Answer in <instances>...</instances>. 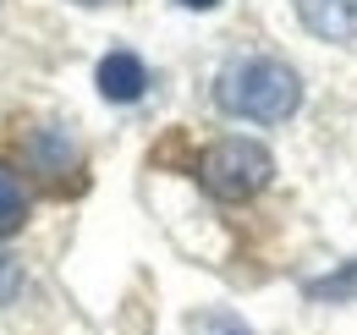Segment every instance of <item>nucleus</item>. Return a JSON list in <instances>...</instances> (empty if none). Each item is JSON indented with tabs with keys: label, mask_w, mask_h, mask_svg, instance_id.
Returning a JSON list of instances; mask_svg holds the SVG:
<instances>
[{
	"label": "nucleus",
	"mask_w": 357,
	"mask_h": 335,
	"mask_svg": "<svg viewBox=\"0 0 357 335\" xmlns=\"http://www.w3.org/2000/svg\"><path fill=\"white\" fill-rule=\"evenodd\" d=\"M303 99V83L286 61L275 55H248V61H231L220 77H215V105L225 116H242V121H286Z\"/></svg>",
	"instance_id": "1"
},
{
	"label": "nucleus",
	"mask_w": 357,
	"mask_h": 335,
	"mask_svg": "<svg viewBox=\"0 0 357 335\" xmlns=\"http://www.w3.org/2000/svg\"><path fill=\"white\" fill-rule=\"evenodd\" d=\"M269 176H275V154H269L264 143H253V137H220V143H209V149L198 154L204 193H215L225 204L264 193Z\"/></svg>",
	"instance_id": "2"
},
{
	"label": "nucleus",
	"mask_w": 357,
	"mask_h": 335,
	"mask_svg": "<svg viewBox=\"0 0 357 335\" xmlns=\"http://www.w3.org/2000/svg\"><path fill=\"white\" fill-rule=\"evenodd\" d=\"M143 88H149V66L137 61L132 50H110V55L99 61V94H105V99L132 105V99H143Z\"/></svg>",
	"instance_id": "3"
},
{
	"label": "nucleus",
	"mask_w": 357,
	"mask_h": 335,
	"mask_svg": "<svg viewBox=\"0 0 357 335\" xmlns=\"http://www.w3.org/2000/svg\"><path fill=\"white\" fill-rule=\"evenodd\" d=\"M297 11L319 39H352L357 34V0H297Z\"/></svg>",
	"instance_id": "4"
},
{
	"label": "nucleus",
	"mask_w": 357,
	"mask_h": 335,
	"mask_svg": "<svg viewBox=\"0 0 357 335\" xmlns=\"http://www.w3.org/2000/svg\"><path fill=\"white\" fill-rule=\"evenodd\" d=\"M28 160H39L50 181H61L66 170H77V149H72V137L66 132H55V126H39L33 137H28Z\"/></svg>",
	"instance_id": "5"
},
{
	"label": "nucleus",
	"mask_w": 357,
	"mask_h": 335,
	"mask_svg": "<svg viewBox=\"0 0 357 335\" xmlns=\"http://www.w3.org/2000/svg\"><path fill=\"white\" fill-rule=\"evenodd\" d=\"M22 220H28V187H22V176L11 165H0V237L17 231Z\"/></svg>",
	"instance_id": "6"
},
{
	"label": "nucleus",
	"mask_w": 357,
	"mask_h": 335,
	"mask_svg": "<svg viewBox=\"0 0 357 335\" xmlns=\"http://www.w3.org/2000/svg\"><path fill=\"white\" fill-rule=\"evenodd\" d=\"M17 292H22V264H17L11 253L0 248V308H6V302H11Z\"/></svg>",
	"instance_id": "7"
},
{
	"label": "nucleus",
	"mask_w": 357,
	"mask_h": 335,
	"mask_svg": "<svg viewBox=\"0 0 357 335\" xmlns=\"http://www.w3.org/2000/svg\"><path fill=\"white\" fill-rule=\"evenodd\" d=\"M357 292V269H347V275H330V281H313L308 297H347Z\"/></svg>",
	"instance_id": "8"
},
{
	"label": "nucleus",
	"mask_w": 357,
	"mask_h": 335,
	"mask_svg": "<svg viewBox=\"0 0 357 335\" xmlns=\"http://www.w3.org/2000/svg\"><path fill=\"white\" fill-rule=\"evenodd\" d=\"M176 6H192V11H209V6H220V0H176Z\"/></svg>",
	"instance_id": "9"
},
{
	"label": "nucleus",
	"mask_w": 357,
	"mask_h": 335,
	"mask_svg": "<svg viewBox=\"0 0 357 335\" xmlns=\"http://www.w3.org/2000/svg\"><path fill=\"white\" fill-rule=\"evenodd\" d=\"M83 6H99V0H83Z\"/></svg>",
	"instance_id": "10"
}]
</instances>
